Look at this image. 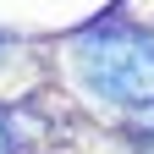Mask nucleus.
I'll list each match as a JSON object with an SVG mask.
<instances>
[{
    "instance_id": "nucleus-1",
    "label": "nucleus",
    "mask_w": 154,
    "mask_h": 154,
    "mask_svg": "<svg viewBox=\"0 0 154 154\" xmlns=\"http://www.w3.org/2000/svg\"><path fill=\"white\" fill-rule=\"evenodd\" d=\"M77 72L94 99L121 110H154V33L127 17H99L77 33Z\"/></svg>"
},
{
    "instance_id": "nucleus-2",
    "label": "nucleus",
    "mask_w": 154,
    "mask_h": 154,
    "mask_svg": "<svg viewBox=\"0 0 154 154\" xmlns=\"http://www.w3.org/2000/svg\"><path fill=\"white\" fill-rule=\"evenodd\" d=\"M0 154H17V143H11V132H6V121H0Z\"/></svg>"
}]
</instances>
